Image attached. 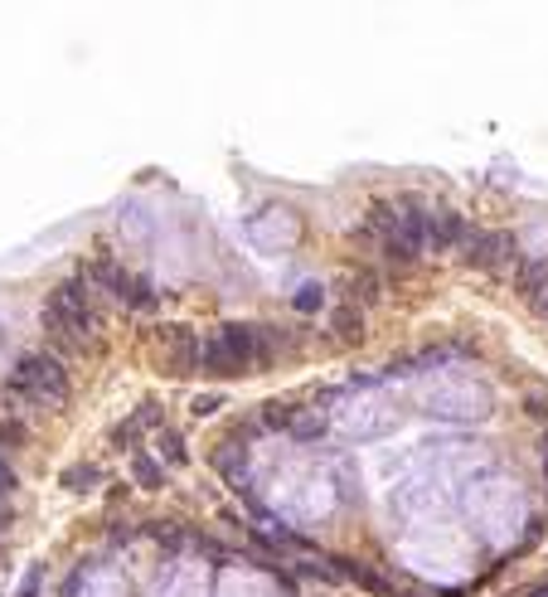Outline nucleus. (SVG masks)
I'll list each match as a JSON object with an SVG mask.
<instances>
[{
	"mask_svg": "<svg viewBox=\"0 0 548 597\" xmlns=\"http://www.w3.org/2000/svg\"><path fill=\"white\" fill-rule=\"evenodd\" d=\"M5 389L15 393V399L39 403V408H64L68 403V374L54 355H25V360L10 369Z\"/></svg>",
	"mask_w": 548,
	"mask_h": 597,
	"instance_id": "f03ea898",
	"label": "nucleus"
},
{
	"mask_svg": "<svg viewBox=\"0 0 548 597\" xmlns=\"http://www.w3.org/2000/svg\"><path fill=\"white\" fill-rule=\"evenodd\" d=\"M34 588H39V568H30V578H25V588H20V597H34Z\"/></svg>",
	"mask_w": 548,
	"mask_h": 597,
	"instance_id": "412c9836",
	"label": "nucleus"
},
{
	"mask_svg": "<svg viewBox=\"0 0 548 597\" xmlns=\"http://www.w3.org/2000/svg\"><path fill=\"white\" fill-rule=\"evenodd\" d=\"M466 219L457 209H442V205H427V233H422V248H466Z\"/></svg>",
	"mask_w": 548,
	"mask_h": 597,
	"instance_id": "39448f33",
	"label": "nucleus"
},
{
	"mask_svg": "<svg viewBox=\"0 0 548 597\" xmlns=\"http://www.w3.org/2000/svg\"><path fill=\"white\" fill-rule=\"evenodd\" d=\"M156 442H161V452H165V461H175V467H185V442H180V433H156Z\"/></svg>",
	"mask_w": 548,
	"mask_h": 597,
	"instance_id": "2eb2a0df",
	"label": "nucleus"
},
{
	"mask_svg": "<svg viewBox=\"0 0 548 597\" xmlns=\"http://www.w3.org/2000/svg\"><path fill=\"white\" fill-rule=\"evenodd\" d=\"M344 292H350V302H360V306H374L378 296H384V282H378V272H350L344 277Z\"/></svg>",
	"mask_w": 548,
	"mask_h": 597,
	"instance_id": "6e6552de",
	"label": "nucleus"
},
{
	"mask_svg": "<svg viewBox=\"0 0 548 597\" xmlns=\"http://www.w3.org/2000/svg\"><path fill=\"white\" fill-rule=\"evenodd\" d=\"M161 345L170 350V364L175 374H185V369H195L199 364V336L189 326H161Z\"/></svg>",
	"mask_w": 548,
	"mask_h": 597,
	"instance_id": "423d86ee",
	"label": "nucleus"
},
{
	"mask_svg": "<svg viewBox=\"0 0 548 597\" xmlns=\"http://www.w3.org/2000/svg\"><path fill=\"white\" fill-rule=\"evenodd\" d=\"M10 486H15V471H10L5 457H0V491H10Z\"/></svg>",
	"mask_w": 548,
	"mask_h": 597,
	"instance_id": "aec40b11",
	"label": "nucleus"
},
{
	"mask_svg": "<svg viewBox=\"0 0 548 597\" xmlns=\"http://www.w3.org/2000/svg\"><path fill=\"white\" fill-rule=\"evenodd\" d=\"M262 423H267V427H291V408H287V403H277V399H272L267 408H262Z\"/></svg>",
	"mask_w": 548,
	"mask_h": 597,
	"instance_id": "f3484780",
	"label": "nucleus"
},
{
	"mask_svg": "<svg viewBox=\"0 0 548 597\" xmlns=\"http://www.w3.org/2000/svg\"><path fill=\"white\" fill-rule=\"evenodd\" d=\"M131 476H136L146 491H161V486H165V467H161L156 457H146V452H136V457H131Z\"/></svg>",
	"mask_w": 548,
	"mask_h": 597,
	"instance_id": "1a4fd4ad",
	"label": "nucleus"
},
{
	"mask_svg": "<svg viewBox=\"0 0 548 597\" xmlns=\"http://www.w3.org/2000/svg\"><path fill=\"white\" fill-rule=\"evenodd\" d=\"M466 262L471 268H481V272H495V277H509V272L519 268V248H515V238L509 233H481V229H471L466 238Z\"/></svg>",
	"mask_w": 548,
	"mask_h": 597,
	"instance_id": "7ed1b4c3",
	"label": "nucleus"
},
{
	"mask_svg": "<svg viewBox=\"0 0 548 597\" xmlns=\"http://www.w3.org/2000/svg\"><path fill=\"white\" fill-rule=\"evenodd\" d=\"M88 282H102V292H107V296H112V302H122V306H126V292H131V277H126V272H122V268H117V262H112V258H98V262H92V268H88Z\"/></svg>",
	"mask_w": 548,
	"mask_h": 597,
	"instance_id": "0eeeda50",
	"label": "nucleus"
},
{
	"mask_svg": "<svg viewBox=\"0 0 548 597\" xmlns=\"http://www.w3.org/2000/svg\"><path fill=\"white\" fill-rule=\"evenodd\" d=\"M539 452H544V476H548V437H544V447H539Z\"/></svg>",
	"mask_w": 548,
	"mask_h": 597,
	"instance_id": "4be33fe9",
	"label": "nucleus"
},
{
	"mask_svg": "<svg viewBox=\"0 0 548 597\" xmlns=\"http://www.w3.org/2000/svg\"><path fill=\"white\" fill-rule=\"evenodd\" d=\"M320 427H326V423H320V417H311V413H301V417H291V433H296V437H301V442H311V437H320Z\"/></svg>",
	"mask_w": 548,
	"mask_h": 597,
	"instance_id": "a211bd4d",
	"label": "nucleus"
},
{
	"mask_svg": "<svg viewBox=\"0 0 548 597\" xmlns=\"http://www.w3.org/2000/svg\"><path fill=\"white\" fill-rule=\"evenodd\" d=\"M320 302H326V286L320 282H306L301 292H296V312H316Z\"/></svg>",
	"mask_w": 548,
	"mask_h": 597,
	"instance_id": "dca6fc26",
	"label": "nucleus"
},
{
	"mask_svg": "<svg viewBox=\"0 0 548 597\" xmlns=\"http://www.w3.org/2000/svg\"><path fill=\"white\" fill-rule=\"evenodd\" d=\"M515 292L529 302V312L548 320V258H519V268H515Z\"/></svg>",
	"mask_w": 548,
	"mask_h": 597,
	"instance_id": "20e7f679",
	"label": "nucleus"
},
{
	"mask_svg": "<svg viewBox=\"0 0 548 597\" xmlns=\"http://www.w3.org/2000/svg\"><path fill=\"white\" fill-rule=\"evenodd\" d=\"M30 442V427L20 423V417H5V423H0V452L5 447H25Z\"/></svg>",
	"mask_w": 548,
	"mask_h": 597,
	"instance_id": "ddd939ff",
	"label": "nucleus"
},
{
	"mask_svg": "<svg viewBox=\"0 0 548 597\" xmlns=\"http://www.w3.org/2000/svg\"><path fill=\"white\" fill-rule=\"evenodd\" d=\"M219 393H195V403H189V413H195V417H209V413H219Z\"/></svg>",
	"mask_w": 548,
	"mask_h": 597,
	"instance_id": "6ab92c4d",
	"label": "nucleus"
},
{
	"mask_svg": "<svg viewBox=\"0 0 548 597\" xmlns=\"http://www.w3.org/2000/svg\"><path fill=\"white\" fill-rule=\"evenodd\" d=\"M64 486H68V491H92V486H98V467H92V461H83V467H68V471H64Z\"/></svg>",
	"mask_w": 548,
	"mask_h": 597,
	"instance_id": "f8f14e48",
	"label": "nucleus"
},
{
	"mask_svg": "<svg viewBox=\"0 0 548 597\" xmlns=\"http://www.w3.org/2000/svg\"><path fill=\"white\" fill-rule=\"evenodd\" d=\"M335 336L340 340H360L364 336V312L360 306H340L335 312Z\"/></svg>",
	"mask_w": 548,
	"mask_h": 597,
	"instance_id": "9d476101",
	"label": "nucleus"
},
{
	"mask_svg": "<svg viewBox=\"0 0 548 597\" xmlns=\"http://www.w3.org/2000/svg\"><path fill=\"white\" fill-rule=\"evenodd\" d=\"M199 369L209 374H248L257 364V320L243 326V320H223L213 336L199 345Z\"/></svg>",
	"mask_w": 548,
	"mask_h": 597,
	"instance_id": "f257e3e1",
	"label": "nucleus"
},
{
	"mask_svg": "<svg viewBox=\"0 0 548 597\" xmlns=\"http://www.w3.org/2000/svg\"><path fill=\"white\" fill-rule=\"evenodd\" d=\"M156 302H161L156 286L141 282V277H131V292H126V306H131V312H156Z\"/></svg>",
	"mask_w": 548,
	"mask_h": 597,
	"instance_id": "9b49d317",
	"label": "nucleus"
},
{
	"mask_svg": "<svg viewBox=\"0 0 548 597\" xmlns=\"http://www.w3.org/2000/svg\"><path fill=\"white\" fill-rule=\"evenodd\" d=\"M165 423V408L156 399H141V408H136V417H131V427H161Z\"/></svg>",
	"mask_w": 548,
	"mask_h": 597,
	"instance_id": "4468645a",
	"label": "nucleus"
}]
</instances>
